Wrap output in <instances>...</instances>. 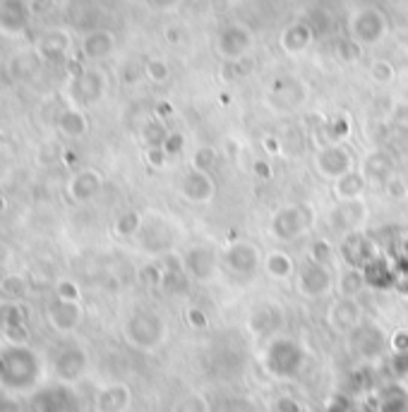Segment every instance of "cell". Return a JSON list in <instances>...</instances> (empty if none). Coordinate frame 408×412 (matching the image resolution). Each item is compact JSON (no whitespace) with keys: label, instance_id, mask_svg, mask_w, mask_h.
<instances>
[{"label":"cell","instance_id":"277c9868","mask_svg":"<svg viewBox=\"0 0 408 412\" xmlns=\"http://www.w3.org/2000/svg\"><path fill=\"white\" fill-rule=\"evenodd\" d=\"M312 168L315 173L326 182H336L338 177H343L351 170H355V156L351 154L346 144H331L326 142L324 147H319L312 156Z\"/></svg>","mask_w":408,"mask_h":412},{"label":"cell","instance_id":"6da1fadb","mask_svg":"<svg viewBox=\"0 0 408 412\" xmlns=\"http://www.w3.org/2000/svg\"><path fill=\"white\" fill-rule=\"evenodd\" d=\"M317 226V208L310 201H293L276 208L269 218V235L276 243H296V240L310 235Z\"/></svg>","mask_w":408,"mask_h":412},{"label":"cell","instance_id":"4dcf8cb0","mask_svg":"<svg viewBox=\"0 0 408 412\" xmlns=\"http://www.w3.org/2000/svg\"><path fill=\"white\" fill-rule=\"evenodd\" d=\"M142 226H144V213H140L137 208H128V211H123L121 216L116 218V223H113V233H116L118 238H123V240H130V238L140 235Z\"/></svg>","mask_w":408,"mask_h":412},{"label":"cell","instance_id":"e575fe53","mask_svg":"<svg viewBox=\"0 0 408 412\" xmlns=\"http://www.w3.org/2000/svg\"><path fill=\"white\" fill-rule=\"evenodd\" d=\"M250 69H255L253 55H248V58H241V60L224 62V67H221V79H224V82L243 79V77H248V74H250Z\"/></svg>","mask_w":408,"mask_h":412},{"label":"cell","instance_id":"4fadbf2b","mask_svg":"<svg viewBox=\"0 0 408 412\" xmlns=\"http://www.w3.org/2000/svg\"><path fill=\"white\" fill-rule=\"evenodd\" d=\"M360 319H363V309L358 304L355 297H341L331 304L329 312H326V324H329L331 331L341 333V335H348L351 331H355L360 326Z\"/></svg>","mask_w":408,"mask_h":412},{"label":"cell","instance_id":"681fc988","mask_svg":"<svg viewBox=\"0 0 408 412\" xmlns=\"http://www.w3.org/2000/svg\"><path fill=\"white\" fill-rule=\"evenodd\" d=\"M389 345H392V350H394V352L406 355V352H408V331H404V328L394 331V333H392V338H389Z\"/></svg>","mask_w":408,"mask_h":412},{"label":"cell","instance_id":"484cf974","mask_svg":"<svg viewBox=\"0 0 408 412\" xmlns=\"http://www.w3.org/2000/svg\"><path fill=\"white\" fill-rule=\"evenodd\" d=\"M262 266H265L267 276L274 278V281H288V278L296 274V262H293V257L284 250L267 252L265 259H262Z\"/></svg>","mask_w":408,"mask_h":412},{"label":"cell","instance_id":"8d00e7d4","mask_svg":"<svg viewBox=\"0 0 408 412\" xmlns=\"http://www.w3.org/2000/svg\"><path fill=\"white\" fill-rule=\"evenodd\" d=\"M171 412H209V401L202 393H187L173 405Z\"/></svg>","mask_w":408,"mask_h":412},{"label":"cell","instance_id":"836d02e7","mask_svg":"<svg viewBox=\"0 0 408 412\" xmlns=\"http://www.w3.org/2000/svg\"><path fill=\"white\" fill-rule=\"evenodd\" d=\"M368 74L377 87H389L397 82V67H394V62L387 58H375L370 62Z\"/></svg>","mask_w":408,"mask_h":412},{"label":"cell","instance_id":"ee69618b","mask_svg":"<svg viewBox=\"0 0 408 412\" xmlns=\"http://www.w3.org/2000/svg\"><path fill=\"white\" fill-rule=\"evenodd\" d=\"M144 158H147V163L156 170H163L168 166V161H171V156L166 154L161 147H147V154H144Z\"/></svg>","mask_w":408,"mask_h":412},{"label":"cell","instance_id":"60d3db41","mask_svg":"<svg viewBox=\"0 0 408 412\" xmlns=\"http://www.w3.org/2000/svg\"><path fill=\"white\" fill-rule=\"evenodd\" d=\"M163 276H166V269L159 264H147L144 269L140 271V281L144 285H163Z\"/></svg>","mask_w":408,"mask_h":412},{"label":"cell","instance_id":"9a60e30c","mask_svg":"<svg viewBox=\"0 0 408 412\" xmlns=\"http://www.w3.org/2000/svg\"><path fill=\"white\" fill-rule=\"evenodd\" d=\"M248 326L257 338H267L274 335L284 326V309L276 302H260L248 316Z\"/></svg>","mask_w":408,"mask_h":412},{"label":"cell","instance_id":"74e56055","mask_svg":"<svg viewBox=\"0 0 408 412\" xmlns=\"http://www.w3.org/2000/svg\"><path fill=\"white\" fill-rule=\"evenodd\" d=\"M216 161H219V151L214 147H199L190 158V166L199 168V170H209L211 173L216 166Z\"/></svg>","mask_w":408,"mask_h":412},{"label":"cell","instance_id":"7bdbcfd3","mask_svg":"<svg viewBox=\"0 0 408 412\" xmlns=\"http://www.w3.org/2000/svg\"><path fill=\"white\" fill-rule=\"evenodd\" d=\"M163 137H166V130H163L159 120H154V123H149L144 128V142H147V147H161Z\"/></svg>","mask_w":408,"mask_h":412},{"label":"cell","instance_id":"7c38bea8","mask_svg":"<svg viewBox=\"0 0 408 412\" xmlns=\"http://www.w3.org/2000/svg\"><path fill=\"white\" fill-rule=\"evenodd\" d=\"M180 196L187 204L206 206L216 199V180L211 177L209 170L192 168L180 177Z\"/></svg>","mask_w":408,"mask_h":412},{"label":"cell","instance_id":"9c48e42d","mask_svg":"<svg viewBox=\"0 0 408 412\" xmlns=\"http://www.w3.org/2000/svg\"><path fill=\"white\" fill-rule=\"evenodd\" d=\"M219 264H221V255L211 245H192L183 255L185 276L197 283L214 281L219 274Z\"/></svg>","mask_w":408,"mask_h":412},{"label":"cell","instance_id":"d6986e66","mask_svg":"<svg viewBox=\"0 0 408 412\" xmlns=\"http://www.w3.org/2000/svg\"><path fill=\"white\" fill-rule=\"evenodd\" d=\"M106 87H109L106 74L101 72V69L92 67V69H84V72L77 77V82H75V94H77V101H82V104L94 106L104 99Z\"/></svg>","mask_w":408,"mask_h":412},{"label":"cell","instance_id":"d4e9b609","mask_svg":"<svg viewBox=\"0 0 408 412\" xmlns=\"http://www.w3.org/2000/svg\"><path fill=\"white\" fill-rule=\"evenodd\" d=\"M130 389L125 384H113L97 396V412H125L130 408Z\"/></svg>","mask_w":408,"mask_h":412},{"label":"cell","instance_id":"ab89813d","mask_svg":"<svg viewBox=\"0 0 408 412\" xmlns=\"http://www.w3.org/2000/svg\"><path fill=\"white\" fill-rule=\"evenodd\" d=\"M58 36H60V31H55V34H48L46 39H43V43H41L43 53L53 55V58H58V55L65 53L67 46H70V39H67V36L62 34V39L58 41Z\"/></svg>","mask_w":408,"mask_h":412},{"label":"cell","instance_id":"816d5d0a","mask_svg":"<svg viewBox=\"0 0 408 412\" xmlns=\"http://www.w3.org/2000/svg\"><path fill=\"white\" fill-rule=\"evenodd\" d=\"M187 319H190V324L197 326V328L206 326V319H204V314L199 312V309H190V312H187Z\"/></svg>","mask_w":408,"mask_h":412},{"label":"cell","instance_id":"8992f818","mask_svg":"<svg viewBox=\"0 0 408 412\" xmlns=\"http://www.w3.org/2000/svg\"><path fill=\"white\" fill-rule=\"evenodd\" d=\"M305 101H307V87L303 82L293 77H279L269 84L265 104L276 116H291V113L303 108Z\"/></svg>","mask_w":408,"mask_h":412},{"label":"cell","instance_id":"f1b7e54d","mask_svg":"<svg viewBox=\"0 0 408 412\" xmlns=\"http://www.w3.org/2000/svg\"><path fill=\"white\" fill-rule=\"evenodd\" d=\"M365 285H368L365 269H358V266H348V269L336 278V290L341 297H358Z\"/></svg>","mask_w":408,"mask_h":412},{"label":"cell","instance_id":"d590c367","mask_svg":"<svg viewBox=\"0 0 408 412\" xmlns=\"http://www.w3.org/2000/svg\"><path fill=\"white\" fill-rule=\"evenodd\" d=\"M144 77L152 84H166L171 79V65L163 58H149L144 62Z\"/></svg>","mask_w":408,"mask_h":412},{"label":"cell","instance_id":"c3c4849f","mask_svg":"<svg viewBox=\"0 0 408 412\" xmlns=\"http://www.w3.org/2000/svg\"><path fill=\"white\" fill-rule=\"evenodd\" d=\"M55 293H58V297H62V300L79 302V288H77V283H72V281H60Z\"/></svg>","mask_w":408,"mask_h":412},{"label":"cell","instance_id":"f907efd6","mask_svg":"<svg viewBox=\"0 0 408 412\" xmlns=\"http://www.w3.org/2000/svg\"><path fill=\"white\" fill-rule=\"evenodd\" d=\"M276 410L279 412H300V405H298V401H293V398L284 396L276 401Z\"/></svg>","mask_w":408,"mask_h":412},{"label":"cell","instance_id":"7dc6e473","mask_svg":"<svg viewBox=\"0 0 408 412\" xmlns=\"http://www.w3.org/2000/svg\"><path fill=\"white\" fill-rule=\"evenodd\" d=\"M24 281L20 276H8L3 281V293L5 295H12V297H20V295H24Z\"/></svg>","mask_w":408,"mask_h":412},{"label":"cell","instance_id":"cb8c5ba5","mask_svg":"<svg viewBox=\"0 0 408 412\" xmlns=\"http://www.w3.org/2000/svg\"><path fill=\"white\" fill-rule=\"evenodd\" d=\"M368 189H370V180L363 175V170H351V173L338 177L334 182L336 199H365Z\"/></svg>","mask_w":408,"mask_h":412},{"label":"cell","instance_id":"f6af8a7d","mask_svg":"<svg viewBox=\"0 0 408 412\" xmlns=\"http://www.w3.org/2000/svg\"><path fill=\"white\" fill-rule=\"evenodd\" d=\"M250 173H253L257 180H272L274 168H272V163H269L267 158H255V161L250 163Z\"/></svg>","mask_w":408,"mask_h":412},{"label":"cell","instance_id":"603a6c76","mask_svg":"<svg viewBox=\"0 0 408 412\" xmlns=\"http://www.w3.org/2000/svg\"><path fill=\"white\" fill-rule=\"evenodd\" d=\"M341 252H343V257H346L348 266L365 269V266L373 262V250H370V243L363 233H351V235L343 238Z\"/></svg>","mask_w":408,"mask_h":412},{"label":"cell","instance_id":"44dd1931","mask_svg":"<svg viewBox=\"0 0 408 412\" xmlns=\"http://www.w3.org/2000/svg\"><path fill=\"white\" fill-rule=\"evenodd\" d=\"M353 338V347L363 357H377L387 347V335L377 326H358L355 331L348 333Z\"/></svg>","mask_w":408,"mask_h":412},{"label":"cell","instance_id":"bcb514c9","mask_svg":"<svg viewBox=\"0 0 408 412\" xmlns=\"http://www.w3.org/2000/svg\"><path fill=\"white\" fill-rule=\"evenodd\" d=\"M392 125H394V130H399V132H404V135H408V104L394 106Z\"/></svg>","mask_w":408,"mask_h":412},{"label":"cell","instance_id":"83f0119b","mask_svg":"<svg viewBox=\"0 0 408 412\" xmlns=\"http://www.w3.org/2000/svg\"><path fill=\"white\" fill-rule=\"evenodd\" d=\"M324 139L331 144H343L346 139L353 135V123H351V116L343 111L334 113V116H329L324 120Z\"/></svg>","mask_w":408,"mask_h":412},{"label":"cell","instance_id":"8fae6325","mask_svg":"<svg viewBox=\"0 0 408 412\" xmlns=\"http://www.w3.org/2000/svg\"><path fill=\"white\" fill-rule=\"evenodd\" d=\"M175 238H178V230H175L173 223H168L166 218L161 216H144V226L140 230V240L142 250L149 252V255H168L175 245Z\"/></svg>","mask_w":408,"mask_h":412},{"label":"cell","instance_id":"f35d334b","mask_svg":"<svg viewBox=\"0 0 408 412\" xmlns=\"http://www.w3.org/2000/svg\"><path fill=\"white\" fill-rule=\"evenodd\" d=\"M185 144H187V139L183 132H166V137H163V142H161V149L173 158V156L183 154Z\"/></svg>","mask_w":408,"mask_h":412},{"label":"cell","instance_id":"30bf717a","mask_svg":"<svg viewBox=\"0 0 408 412\" xmlns=\"http://www.w3.org/2000/svg\"><path fill=\"white\" fill-rule=\"evenodd\" d=\"M260 250H257L255 243H248V240H236V243L226 245L221 252V264L228 269V274L238 278L255 276V271L260 269Z\"/></svg>","mask_w":408,"mask_h":412},{"label":"cell","instance_id":"7a4b0ae2","mask_svg":"<svg viewBox=\"0 0 408 412\" xmlns=\"http://www.w3.org/2000/svg\"><path fill=\"white\" fill-rule=\"evenodd\" d=\"M125 338L137 350L152 352L166 343L168 324L161 314L149 312V309H140V312H135L125 321Z\"/></svg>","mask_w":408,"mask_h":412},{"label":"cell","instance_id":"4316f807","mask_svg":"<svg viewBox=\"0 0 408 412\" xmlns=\"http://www.w3.org/2000/svg\"><path fill=\"white\" fill-rule=\"evenodd\" d=\"M87 367L84 352L77 350V347H70V350H62L55 360V374L62 379V382H75L77 377H82Z\"/></svg>","mask_w":408,"mask_h":412},{"label":"cell","instance_id":"5b68a950","mask_svg":"<svg viewBox=\"0 0 408 412\" xmlns=\"http://www.w3.org/2000/svg\"><path fill=\"white\" fill-rule=\"evenodd\" d=\"M370 218V206L365 199H338L326 213V226L331 233L338 235H351V233H360Z\"/></svg>","mask_w":408,"mask_h":412},{"label":"cell","instance_id":"f546056e","mask_svg":"<svg viewBox=\"0 0 408 412\" xmlns=\"http://www.w3.org/2000/svg\"><path fill=\"white\" fill-rule=\"evenodd\" d=\"M58 130L65 137L79 139V137L87 135V130H89V120H87V116L82 111L67 108V111H62L60 116H58Z\"/></svg>","mask_w":408,"mask_h":412},{"label":"cell","instance_id":"7402d4cb","mask_svg":"<svg viewBox=\"0 0 408 412\" xmlns=\"http://www.w3.org/2000/svg\"><path fill=\"white\" fill-rule=\"evenodd\" d=\"M82 50L89 60H104L116 50V36L109 29H97L84 36L82 41Z\"/></svg>","mask_w":408,"mask_h":412},{"label":"cell","instance_id":"1f68e13d","mask_svg":"<svg viewBox=\"0 0 408 412\" xmlns=\"http://www.w3.org/2000/svg\"><path fill=\"white\" fill-rule=\"evenodd\" d=\"M363 53H365V46L358 43L353 36H343V39H338L334 46V55L343 62V65H355V62H360Z\"/></svg>","mask_w":408,"mask_h":412},{"label":"cell","instance_id":"ac0fdd59","mask_svg":"<svg viewBox=\"0 0 408 412\" xmlns=\"http://www.w3.org/2000/svg\"><path fill=\"white\" fill-rule=\"evenodd\" d=\"M363 175L370 180V185H385L392 175H397V161L392 158V154L382 149H373L370 154L363 158Z\"/></svg>","mask_w":408,"mask_h":412},{"label":"cell","instance_id":"b9f144b4","mask_svg":"<svg viewBox=\"0 0 408 412\" xmlns=\"http://www.w3.org/2000/svg\"><path fill=\"white\" fill-rule=\"evenodd\" d=\"M385 192L392 196V199H404V196H408V185L401 175H392L385 182Z\"/></svg>","mask_w":408,"mask_h":412},{"label":"cell","instance_id":"52a82bcc","mask_svg":"<svg viewBox=\"0 0 408 412\" xmlns=\"http://www.w3.org/2000/svg\"><path fill=\"white\" fill-rule=\"evenodd\" d=\"M255 48V34L250 27H245L241 22H231L216 34V41H214V50L216 55L221 58L224 62H231V60H241V58H248Z\"/></svg>","mask_w":408,"mask_h":412},{"label":"cell","instance_id":"db71d44e","mask_svg":"<svg viewBox=\"0 0 408 412\" xmlns=\"http://www.w3.org/2000/svg\"><path fill=\"white\" fill-rule=\"evenodd\" d=\"M265 147L269 149V154H279V142H276V139H265Z\"/></svg>","mask_w":408,"mask_h":412},{"label":"cell","instance_id":"d6a6232c","mask_svg":"<svg viewBox=\"0 0 408 412\" xmlns=\"http://www.w3.org/2000/svg\"><path fill=\"white\" fill-rule=\"evenodd\" d=\"M307 259L324 266H334L336 262V247L331 245L329 238H315L307 247Z\"/></svg>","mask_w":408,"mask_h":412},{"label":"cell","instance_id":"5bb4252c","mask_svg":"<svg viewBox=\"0 0 408 412\" xmlns=\"http://www.w3.org/2000/svg\"><path fill=\"white\" fill-rule=\"evenodd\" d=\"M300 360L303 357H300V350L293 340L281 338L269 345L267 364L276 377H291V374H296L300 367Z\"/></svg>","mask_w":408,"mask_h":412},{"label":"cell","instance_id":"ffe728a7","mask_svg":"<svg viewBox=\"0 0 408 412\" xmlns=\"http://www.w3.org/2000/svg\"><path fill=\"white\" fill-rule=\"evenodd\" d=\"M48 321H51V326L55 331L60 333H70L75 328L79 326L82 321V309H79V302L75 300H62L58 297L51 307H48Z\"/></svg>","mask_w":408,"mask_h":412},{"label":"cell","instance_id":"3957f363","mask_svg":"<svg viewBox=\"0 0 408 412\" xmlns=\"http://www.w3.org/2000/svg\"><path fill=\"white\" fill-rule=\"evenodd\" d=\"M348 36L363 46H377L389 36V20L380 8H360L348 20Z\"/></svg>","mask_w":408,"mask_h":412},{"label":"cell","instance_id":"11a10c76","mask_svg":"<svg viewBox=\"0 0 408 412\" xmlns=\"http://www.w3.org/2000/svg\"><path fill=\"white\" fill-rule=\"evenodd\" d=\"M163 5H173V3H178V0H161Z\"/></svg>","mask_w":408,"mask_h":412},{"label":"cell","instance_id":"e0dca14e","mask_svg":"<svg viewBox=\"0 0 408 412\" xmlns=\"http://www.w3.org/2000/svg\"><path fill=\"white\" fill-rule=\"evenodd\" d=\"M104 187V177L99 170L94 168H84V170H77L70 182H67V194H70L72 201H77V204H87V201H92L94 196L101 192Z\"/></svg>","mask_w":408,"mask_h":412},{"label":"cell","instance_id":"f5cc1de1","mask_svg":"<svg viewBox=\"0 0 408 412\" xmlns=\"http://www.w3.org/2000/svg\"><path fill=\"white\" fill-rule=\"evenodd\" d=\"M166 34H168V43H180V29L178 27H168Z\"/></svg>","mask_w":408,"mask_h":412},{"label":"cell","instance_id":"ba28073f","mask_svg":"<svg viewBox=\"0 0 408 412\" xmlns=\"http://www.w3.org/2000/svg\"><path fill=\"white\" fill-rule=\"evenodd\" d=\"M334 285H336L334 269H331V266H324V264H317V262H310V259H307V264L298 271V276H296L298 293L307 297V300L326 297L331 290H334Z\"/></svg>","mask_w":408,"mask_h":412},{"label":"cell","instance_id":"2e32d148","mask_svg":"<svg viewBox=\"0 0 408 412\" xmlns=\"http://www.w3.org/2000/svg\"><path fill=\"white\" fill-rule=\"evenodd\" d=\"M312 41H315V31H312V27L307 22H291L279 36L281 50L286 55H291V58H298V55L307 53Z\"/></svg>","mask_w":408,"mask_h":412}]
</instances>
